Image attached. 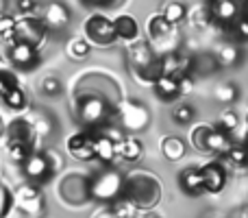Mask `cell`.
<instances>
[{"mask_svg":"<svg viewBox=\"0 0 248 218\" xmlns=\"http://www.w3.org/2000/svg\"><path fill=\"white\" fill-rule=\"evenodd\" d=\"M244 146H246V149H248V133H246V142H244Z\"/></svg>","mask_w":248,"mask_h":218,"instance_id":"7dc6e473","label":"cell"},{"mask_svg":"<svg viewBox=\"0 0 248 218\" xmlns=\"http://www.w3.org/2000/svg\"><path fill=\"white\" fill-rule=\"evenodd\" d=\"M13 207V192L0 184V218H4Z\"/></svg>","mask_w":248,"mask_h":218,"instance_id":"ab89813d","label":"cell"},{"mask_svg":"<svg viewBox=\"0 0 248 218\" xmlns=\"http://www.w3.org/2000/svg\"><path fill=\"white\" fill-rule=\"evenodd\" d=\"M109 212H111L113 218H135L140 210H137L126 197H120L113 203H109Z\"/></svg>","mask_w":248,"mask_h":218,"instance_id":"83f0119b","label":"cell"},{"mask_svg":"<svg viewBox=\"0 0 248 218\" xmlns=\"http://www.w3.org/2000/svg\"><path fill=\"white\" fill-rule=\"evenodd\" d=\"M13 207H17L22 214L31 216V218L44 214L46 201H44V194H42V190H39V185L22 184L20 188L13 192Z\"/></svg>","mask_w":248,"mask_h":218,"instance_id":"ba28073f","label":"cell"},{"mask_svg":"<svg viewBox=\"0 0 248 218\" xmlns=\"http://www.w3.org/2000/svg\"><path fill=\"white\" fill-rule=\"evenodd\" d=\"M87 7H116V0H83Z\"/></svg>","mask_w":248,"mask_h":218,"instance_id":"7bdbcfd3","label":"cell"},{"mask_svg":"<svg viewBox=\"0 0 248 218\" xmlns=\"http://www.w3.org/2000/svg\"><path fill=\"white\" fill-rule=\"evenodd\" d=\"M237 96H240V87H237L235 83H220V85L214 90V99L222 105L235 103Z\"/></svg>","mask_w":248,"mask_h":218,"instance_id":"1f68e13d","label":"cell"},{"mask_svg":"<svg viewBox=\"0 0 248 218\" xmlns=\"http://www.w3.org/2000/svg\"><path fill=\"white\" fill-rule=\"evenodd\" d=\"M229 218H248V203H244V205L235 207V210L229 214Z\"/></svg>","mask_w":248,"mask_h":218,"instance_id":"ee69618b","label":"cell"},{"mask_svg":"<svg viewBox=\"0 0 248 218\" xmlns=\"http://www.w3.org/2000/svg\"><path fill=\"white\" fill-rule=\"evenodd\" d=\"M150 218H159V216H150Z\"/></svg>","mask_w":248,"mask_h":218,"instance_id":"681fc988","label":"cell"},{"mask_svg":"<svg viewBox=\"0 0 248 218\" xmlns=\"http://www.w3.org/2000/svg\"><path fill=\"white\" fill-rule=\"evenodd\" d=\"M231 144H233V135L220 131V129H216L214 124H211L209 133H207V142H205V153H211V155L222 157Z\"/></svg>","mask_w":248,"mask_h":218,"instance_id":"603a6c76","label":"cell"},{"mask_svg":"<svg viewBox=\"0 0 248 218\" xmlns=\"http://www.w3.org/2000/svg\"><path fill=\"white\" fill-rule=\"evenodd\" d=\"M224 166H231L233 170H246L248 168V149L244 144H231L227 153L222 155Z\"/></svg>","mask_w":248,"mask_h":218,"instance_id":"cb8c5ba5","label":"cell"},{"mask_svg":"<svg viewBox=\"0 0 248 218\" xmlns=\"http://www.w3.org/2000/svg\"><path fill=\"white\" fill-rule=\"evenodd\" d=\"M229 29H231V35H233L235 42L246 44L248 42V13H242V16L237 17L231 26H229Z\"/></svg>","mask_w":248,"mask_h":218,"instance_id":"836d02e7","label":"cell"},{"mask_svg":"<svg viewBox=\"0 0 248 218\" xmlns=\"http://www.w3.org/2000/svg\"><path fill=\"white\" fill-rule=\"evenodd\" d=\"M94 159H98L103 166H113L118 162L116 140L109 133H94Z\"/></svg>","mask_w":248,"mask_h":218,"instance_id":"9a60e30c","label":"cell"},{"mask_svg":"<svg viewBox=\"0 0 248 218\" xmlns=\"http://www.w3.org/2000/svg\"><path fill=\"white\" fill-rule=\"evenodd\" d=\"M124 175L116 168H105L87 179V197L100 203H113L122 197Z\"/></svg>","mask_w":248,"mask_h":218,"instance_id":"7a4b0ae2","label":"cell"},{"mask_svg":"<svg viewBox=\"0 0 248 218\" xmlns=\"http://www.w3.org/2000/svg\"><path fill=\"white\" fill-rule=\"evenodd\" d=\"M179 188L183 190L187 197H201L205 194V184L198 168H185L179 172Z\"/></svg>","mask_w":248,"mask_h":218,"instance_id":"ffe728a7","label":"cell"},{"mask_svg":"<svg viewBox=\"0 0 248 218\" xmlns=\"http://www.w3.org/2000/svg\"><path fill=\"white\" fill-rule=\"evenodd\" d=\"M118 149V159H126V162H137L144 155V144L137 135L128 133V135H122L120 140L116 142Z\"/></svg>","mask_w":248,"mask_h":218,"instance_id":"d6986e66","label":"cell"},{"mask_svg":"<svg viewBox=\"0 0 248 218\" xmlns=\"http://www.w3.org/2000/svg\"><path fill=\"white\" fill-rule=\"evenodd\" d=\"M207 2H211V0H207Z\"/></svg>","mask_w":248,"mask_h":218,"instance_id":"f907efd6","label":"cell"},{"mask_svg":"<svg viewBox=\"0 0 248 218\" xmlns=\"http://www.w3.org/2000/svg\"><path fill=\"white\" fill-rule=\"evenodd\" d=\"M17 85H20V81H17L16 72H11V70H0V101Z\"/></svg>","mask_w":248,"mask_h":218,"instance_id":"74e56055","label":"cell"},{"mask_svg":"<svg viewBox=\"0 0 248 218\" xmlns=\"http://www.w3.org/2000/svg\"><path fill=\"white\" fill-rule=\"evenodd\" d=\"M39 90H42V94H46V96H57V94H61L63 85H61V79L59 77H55V74H48V77L42 79V83H39Z\"/></svg>","mask_w":248,"mask_h":218,"instance_id":"8d00e7d4","label":"cell"},{"mask_svg":"<svg viewBox=\"0 0 248 218\" xmlns=\"http://www.w3.org/2000/svg\"><path fill=\"white\" fill-rule=\"evenodd\" d=\"M118 120H120V127L128 133L141 131V129L148 127L150 122V114L146 109V105H141L140 101H126L122 107L116 109Z\"/></svg>","mask_w":248,"mask_h":218,"instance_id":"9c48e42d","label":"cell"},{"mask_svg":"<svg viewBox=\"0 0 248 218\" xmlns=\"http://www.w3.org/2000/svg\"><path fill=\"white\" fill-rule=\"evenodd\" d=\"M46 37H48V29L44 26V22L39 20V16H35V13H26V16L16 17L13 39L39 48L44 42H46Z\"/></svg>","mask_w":248,"mask_h":218,"instance_id":"8992f818","label":"cell"},{"mask_svg":"<svg viewBox=\"0 0 248 218\" xmlns=\"http://www.w3.org/2000/svg\"><path fill=\"white\" fill-rule=\"evenodd\" d=\"M113 31H116V37L124 39L128 44H135L140 37V24L131 13H120V16L113 20Z\"/></svg>","mask_w":248,"mask_h":218,"instance_id":"ac0fdd59","label":"cell"},{"mask_svg":"<svg viewBox=\"0 0 248 218\" xmlns=\"http://www.w3.org/2000/svg\"><path fill=\"white\" fill-rule=\"evenodd\" d=\"M176 81H179V94L181 96H187L194 92V85H196L194 74H181V77H176Z\"/></svg>","mask_w":248,"mask_h":218,"instance_id":"60d3db41","label":"cell"},{"mask_svg":"<svg viewBox=\"0 0 248 218\" xmlns=\"http://www.w3.org/2000/svg\"><path fill=\"white\" fill-rule=\"evenodd\" d=\"M198 170H201L202 184H205V192H209V194L222 192L229 181L227 166H224L222 162H209V164H205V166H201Z\"/></svg>","mask_w":248,"mask_h":218,"instance_id":"4fadbf2b","label":"cell"},{"mask_svg":"<svg viewBox=\"0 0 248 218\" xmlns=\"http://www.w3.org/2000/svg\"><path fill=\"white\" fill-rule=\"evenodd\" d=\"M35 151V146L26 144V142H20V140H7V153L9 157L13 159V162L22 164L26 157H29L31 153Z\"/></svg>","mask_w":248,"mask_h":218,"instance_id":"4dcf8cb0","label":"cell"},{"mask_svg":"<svg viewBox=\"0 0 248 218\" xmlns=\"http://www.w3.org/2000/svg\"><path fill=\"white\" fill-rule=\"evenodd\" d=\"M17 9H20L22 16H26V13H33L35 7H37V0H17Z\"/></svg>","mask_w":248,"mask_h":218,"instance_id":"b9f144b4","label":"cell"},{"mask_svg":"<svg viewBox=\"0 0 248 218\" xmlns=\"http://www.w3.org/2000/svg\"><path fill=\"white\" fill-rule=\"evenodd\" d=\"M83 33H85V39L90 42V46L109 48L118 42L116 31H113V20L107 17L105 13H92L83 24Z\"/></svg>","mask_w":248,"mask_h":218,"instance_id":"5b68a950","label":"cell"},{"mask_svg":"<svg viewBox=\"0 0 248 218\" xmlns=\"http://www.w3.org/2000/svg\"><path fill=\"white\" fill-rule=\"evenodd\" d=\"M70 9L65 7L63 2H59V0H50V2L44 7L42 16H39V20L44 22V26H46L48 31H63L65 26L70 24Z\"/></svg>","mask_w":248,"mask_h":218,"instance_id":"5bb4252c","label":"cell"},{"mask_svg":"<svg viewBox=\"0 0 248 218\" xmlns=\"http://www.w3.org/2000/svg\"><path fill=\"white\" fill-rule=\"evenodd\" d=\"M194 116H196V111L187 103H181L172 109V120H174L176 124H189L194 120Z\"/></svg>","mask_w":248,"mask_h":218,"instance_id":"d590c367","label":"cell"},{"mask_svg":"<svg viewBox=\"0 0 248 218\" xmlns=\"http://www.w3.org/2000/svg\"><path fill=\"white\" fill-rule=\"evenodd\" d=\"M113 114H116V109L98 94L83 96L77 103V118L81 120L85 127H100V124L107 122Z\"/></svg>","mask_w":248,"mask_h":218,"instance_id":"277c9868","label":"cell"},{"mask_svg":"<svg viewBox=\"0 0 248 218\" xmlns=\"http://www.w3.org/2000/svg\"><path fill=\"white\" fill-rule=\"evenodd\" d=\"M13 31H16V16L0 13V39H13Z\"/></svg>","mask_w":248,"mask_h":218,"instance_id":"f35d334b","label":"cell"},{"mask_svg":"<svg viewBox=\"0 0 248 218\" xmlns=\"http://www.w3.org/2000/svg\"><path fill=\"white\" fill-rule=\"evenodd\" d=\"M4 135H7V140H20V142H26V144H31V146H35V142L39 140L29 118L11 120V122L7 124V129H4Z\"/></svg>","mask_w":248,"mask_h":218,"instance_id":"2e32d148","label":"cell"},{"mask_svg":"<svg viewBox=\"0 0 248 218\" xmlns=\"http://www.w3.org/2000/svg\"><path fill=\"white\" fill-rule=\"evenodd\" d=\"M207 9H209L211 22L218 26H227V29L242 13H248L242 9L240 0H211V2H207Z\"/></svg>","mask_w":248,"mask_h":218,"instance_id":"8fae6325","label":"cell"},{"mask_svg":"<svg viewBox=\"0 0 248 218\" xmlns=\"http://www.w3.org/2000/svg\"><path fill=\"white\" fill-rule=\"evenodd\" d=\"M90 50H92V46H90V42H87L85 37H72L68 42V46H65L68 57L70 59H74V61L85 59V57L90 55Z\"/></svg>","mask_w":248,"mask_h":218,"instance_id":"f1b7e54d","label":"cell"},{"mask_svg":"<svg viewBox=\"0 0 248 218\" xmlns=\"http://www.w3.org/2000/svg\"><path fill=\"white\" fill-rule=\"evenodd\" d=\"M161 181L155 172L135 168L124 177L122 197H126L137 210H153L161 201Z\"/></svg>","mask_w":248,"mask_h":218,"instance_id":"6da1fadb","label":"cell"},{"mask_svg":"<svg viewBox=\"0 0 248 218\" xmlns=\"http://www.w3.org/2000/svg\"><path fill=\"white\" fill-rule=\"evenodd\" d=\"M205 218H224V216H220V214H216V212H209Z\"/></svg>","mask_w":248,"mask_h":218,"instance_id":"bcb514c9","label":"cell"},{"mask_svg":"<svg viewBox=\"0 0 248 218\" xmlns=\"http://www.w3.org/2000/svg\"><path fill=\"white\" fill-rule=\"evenodd\" d=\"M209 129H211V124H207V122H201L192 129L189 140H192L194 149L201 151V153H205V142H207V133H209Z\"/></svg>","mask_w":248,"mask_h":218,"instance_id":"e575fe53","label":"cell"},{"mask_svg":"<svg viewBox=\"0 0 248 218\" xmlns=\"http://www.w3.org/2000/svg\"><path fill=\"white\" fill-rule=\"evenodd\" d=\"M189 24H192L194 29H198V31H205V29H209V26L214 24L207 4H196V7L189 11Z\"/></svg>","mask_w":248,"mask_h":218,"instance_id":"f546056e","label":"cell"},{"mask_svg":"<svg viewBox=\"0 0 248 218\" xmlns=\"http://www.w3.org/2000/svg\"><path fill=\"white\" fill-rule=\"evenodd\" d=\"M22 170H24V177L29 179V184H35V185L48 184V181L57 175L46 151H33V153L22 162Z\"/></svg>","mask_w":248,"mask_h":218,"instance_id":"52a82bcc","label":"cell"},{"mask_svg":"<svg viewBox=\"0 0 248 218\" xmlns=\"http://www.w3.org/2000/svg\"><path fill=\"white\" fill-rule=\"evenodd\" d=\"M161 155L168 159V162H179V159H183L185 157V142L181 140V137H176V135H168V137H163L161 140Z\"/></svg>","mask_w":248,"mask_h":218,"instance_id":"d4e9b609","label":"cell"},{"mask_svg":"<svg viewBox=\"0 0 248 218\" xmlns=\"http://www.w3.org/2000/svg\"><path fill=\"white\" fill-rule=\"evenodd\" d=\"M242 50L237 46V42H222L214 50V64L216 68H233L235 64H240Z\"/></svg>","mask_w":248,"mask_h":218,"instance_id":"44dd1931","label":"cell"},{"mask_svg":"<svg viewBox=\"0 0 248 218\" xmlns=\"http://www.w3.org/2000/svg\"><path fill=\"white\" fill-rule=\"evenodd\" d=\"M214 127L220 129V131H224V133H229V135H233V133L240 129V116H237L235 109H222V114L218 116Z\"/></svg>","mask_w":248,"mask_h":218,"instance_id":"4316f807","label":"cell"},{"mask_svg":"<svg viewBox=\"0 0 248 218\" xmlns=\"http://www.w3.org/2000/svg\"><path fill=\"white\" fill-rule=\"evenodd\" d=\"M128 64H131L135 77L141 83H153L157 77H161L159 55L146 42H135L128 48Z\"/></svg>","mask_w":248,"mask_h":218,"instance_id":"3957f363","label":"cell"},{"mask_svg":"<svg viewBox=\"0 0 248 218\" xmlns=\"http://www.w3.org/2000/svg\"><path fill=\"white\" fill-rule=\"evenodd\" d=\"M65 149L78 162L94 159V131H77L65 140Z\"/></svg>","mask_w":248,"mask_h":218,"instance_id":"7c38bea8","label":"cell"},{"mask_svg":"<svg viewBox=\"0 0 248 218\" xmlns=\"http://www.w3.org/2000/svg\"><path fill=\"white\" fill-rule=\"evenodd\" d=\"M39 61H42L39 48L31 46V44H24V42H17V39H11L7 64H11L13 68H17V70H35L39 66Z\"/></svg>","mask_w":248,"mask_h":218,"instance_id":"30bf717a","label":"cell"},{"mask_svg":"<svg viewBox=\"0 0 248 218\" xmlns=\"http://www.w3.org/2000/svg\"><path fill=\"white\" fill-rule=\"evenodd\" d=\"M174 29L176 26H172L170 22L163 20L161 13H153V16L146 20V31H148V37L153 39V42H166L168 37L174 35Z\"/></svg>","mask_w":248,"mask_h":218,"instance_id":"7402d4cb","label":"cell"},{"mask_svg":"<svg viewBox=\"0 0 248 218\" xmlns=\"http://www.w3.org/2000/svg\"><path fill=\"white\" fill-rule=\"evenodd\" d=\"M153 92L155 96H157L159 101H163V103H172V101L179 99V81H176V77H172V74H161V77H157L153 83Z\"/></svg>","mask_w":248,"mask_h":218,"instance_id":"e0dca14e","label":"cell"},{"mask_svg":"<svg viewBox=\"0 0 248 218\" xmlns=\"http://www.w3.org/2000/svg\"><path fill=\"white\" fill-rule=\"evenodd\" d=\"M163 16V20L170 22L172 26L181 24V22L187 17V7H185L183 2H179V0H170V2H166L161 7V11H159Z\"/></svg>","mask_w":248,"mask_h":218,"instance_id":"484cf974","label":"cell"},{"mask_svg":"<svg viewBox=\"0 0 248 218\" xmlns=\"http://www.w3.org/2000/svg\"><path fill=\"white\" fill-rule=\"evenodd\" d=\"M246 124H248V114H246Z\"/></svg>","mask_w":248,"mask_h":218,"instance_id":"c3c4849f","label":"cell"},{"mask_svg":"<svg viewBox=\"0 0 248 218\" xmlns=\"http://www.w3.org/2000/svg\"><path fill=\"white\" fill-rule=\"evenodd\" d=\"M2 103L7 105L9 109H13V111H22V109L26 107V105H29V96H26L24 87L17 85V87H13V90L9 92L7 96H4Z\"/></svg>","mask_w":248,"mask_h":218,"instance_id":"d6a6232c","label":"cell"},{"mask_svg":"<svg viewBox=\"0 0 248 218\" xmlns=\"http://www.w3.org/2000/svg\"><path fill=\"white\" fill-rule=\"evenodd\" d=\"M4 129H7V124H4V122H2V118H0V137L4 135Z\"/></svg>","mask_w":248,"mask_h":218,"instance_id":"f6af8a7d","label":"cell"}]
</instances>
